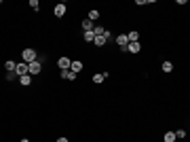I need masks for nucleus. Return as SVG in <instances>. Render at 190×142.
Returning <instances> with one entry per match:
<instances>
[{"label": "nucleus", "instance_id": "nucleus-19", "mask_svg": "<svg viewBox=\"0 0 190 142\" xmlns=\"http://www.w3.org/2000/svg\"><path fill=\"white\" fill-rule=\"evenodd\" d=\"M85 40H87V42H93V40H95V34H93V30H91V32H85Z\"/></svg>", "mask_w": 190, "mask_h": 142}, {"label": "nucleus", "instance_id": "nucleus-16", "mask_svg": "<svg viewBox=\"0 0 190 142\" xmlns=\"http://www.w3.org/2000/svg\"><path fill=\"white\" fill-rule=\"evenodd\" d=\"M161 68H163V72H171V70H173V64H171V62H163Z\"/></svg>", "mask_w": 190, "mask_h": 142}, {"label": "nucleus", "instance_id": "nucleus-12", "mask_svg": "<svg viewBox=\"0 0 190 142\" xmlns=\"http://www.w3.org/2000/svg\"><path fill=\"white\" fill-rule=\"evenodd\" d=\"M15 66H17V64H15L13 59H9V62H4V68H7V72H15Z\"/></svg>", "mask_w": 190, "mask_h": 142}, {"label": "nucleus", "instance_id": "nucleus-9", "mask_svg": "<svg viewBox=\"0 0 190 142\" xmlns=\"http://www.w3.org/2000/svg\"><path fill=\"white\" fill-rule=\"evenodd\" d=\"M70 70H72V72H76V74H78L80 70H82V64H80V62H72V64H70Z\"/></svg>", "mask_w": 190, "mask_h": 142}, {"label": "nucleus", "instance_id": "nucleus-22", "mask_svg": "<svg viewBox=\"0 0 190 142\" xmlns=\"http://www.w3.org/2000/svg\"><path fill=\"white\" fill-rule=\"evenodd\" d=\"M184 136H186L184 129H177V132H175V138H184Z\"/></svg>", "mask_w": 190, "mask_h": 142}, {"label": "nucleus", "instance_id": "nucleus-8", "mask_svg": "<svg viewBox=\"0 0 190 142\" xmlns=\"http://www.w3.org/2000/svg\"><path fill=\"white\" fill-rule=\"evenodd\" d=\"M63 15H66V4L59 2V4L55 7V17H63Z\"/></svg>", "mask_w": 190, "mask_h": 142}, {"label": "nucleus", "instance_id": "nucleus-5", "mask_svg": "<svg viewBox=\"0 0 190 142\" xmlns=\"http://www.w3.org/2000/svg\"><path fill=\"white\" fill-rule=\"evenodd\" d=\"M125 51H129V53H139V51H141V45H139V40H137V42H129Z\"/></svg>", "mask_w": 190, "mask_h": 142}, {"label": "nucleus", "instance_id": "nucleus-23", "mask_svg": "<svg viewBox=\"0 0 190 142\" xmlns=\"http://www.w3.org/2000/svg\"><path fill=\"white\" fill-rule=\"evenodd\" d=\"M57 142H68V138H57Z\"/></svg>", "mask_w": 190, "mask_h": 142}, {"label": "nucleus", "instance_id": "nucleus-20", "mask_svg": "<svg viewBox=\"0 0 190 142\" xmlns=\"http://www.w3.org/2000/svg\"><path fill=\"white\" fill-rule=\"evenodd\" d=\"M30 7H32L34 11H38V9H40V4H38V0H30Z\"/></svg>", "mask_w": 190, "mask_h": 142}, {"label": "nucleus", "instance_id": "nucleus-13", "mask_svg": "<svg viewBox=\"0 0 190 142\" xmlns=\"http://www.w3.org/2000/svg\"><path fill=\"white\" fill-rule=\"evenodd\" d=\"M163 140H165V142H175V140H177V138H175V132H167Z\"/></svg>", "mask_w": 190, "mask_h": 142}, {"label": "nucleus", "instance_id": "nucleus-6", "mask_svg": "<svg viewBox=\"0 0 190 142\" xmlns=\"http://www.w3.org/2000/svg\"><path fill=\"white\" fill-rule=\"evenodd\" d=\"M116 45H118V47H123V49H127V45H129L127 34H118V36H116Z\"/></svg>", "mask_w": 190, "mask_h": 142}, {"label": "nucleus", "instance_id": "nucleus-3", "mask_svg": "<svg viewBox=\"0 0 190 142\" xmlns=\"http://www.w3.org/2000/svg\"><path fill=\"white\" fill-rule=\"evenodd\" d=\"M15 74H19V77L28 74V64H26V62H19V64L15 66Z\"/></svg>", "mask_w": 190, "mask_h": 142}, {"label": "nucleus", "instance_id": "nucleus-24", "mask_svg": "<svg viewBox=\"0 0 190 142\" xmlns=\"http://www.w3.org/2000/svg\"><path fill=\"white\" fill-rule=\"evenodd\" d=\"M21 142H30V140H28V138H23V140H21Z\"/></svg>", "mask_w": 190, "mask_h": 142}, {"label": "nucleus", "instance_id": "nucleus-14", "mask_svg": "<svg viewBox=\"0 0 190 142\" xmlns=\"http://www.w3.org/2000/svg\"><path fill=\"white\" fill-rule=\"evenodd\" d=\"M137 38H139V34H137V32H135V30H133V32H129V34H127V40H129V42H137Z\"/></svg>", "mask_w": 190, "mask_h": 142}, {"label": "nucleus", "instance_id": "nucleus-7", "mask_svg": "<svg viewBox=\"0 0 190 142\" xmlns=\"http://www.w3.org/2000/svg\"><path fill=\"white\" fill-rule=\"evenodd\" d=\"M61 79H66V81H74V79H76V72H72V70H61Z\"/></svg>", "mask_w": 190, "mask_h": 142}, {"label": "nucleus", "instance_id": "nucleus-15", "mask_svg": "<svg viewBox=\"0 0 190 142\" xmlns=\"http://www.w3.org/2000/svg\"><path fill=\"white\" fill-rule=\"evenodd\" d=\"M106 77H108L106 72H102V74H95V77H93V83H104V81H106Z\"/></svg>", "mask_w": 190, "mask_h": 142}, {"label": "nucleus", "instance_id": "nucleus-17", "mask_svg": "<svg viewBox=\"0 0 190 142\" xmlns=\"http://www.w3.org/2000/svg\"><path fill=\"white\" fill-rule=\"evenodd\" d=\"M99 19V11H89V21H97Z\"/></svg>", "mask_w": 190, "mask_h": 142}, {"label": "nucleus", "instance_id": "nucleus-1", "mask_svg": "<svg viewBox=\"0 0 190 142\" xmlns=\"http://www.w3.org/2000/svg\"><path fill=\"white\" fill-rule=\"evenodd\" d=\"M42 72V59H34L32 64H28V74H40Z\"/></svg>", "mask_w": 190, "mask_h": 142}, {"label": "nucleus", "instance_id": "nucleus-11", "mask_svg": "<svg viewBox=\"0 0 190 142\" xmlns=\"http://www.w3.org/2000/svg\"><path fill=\"white\" fill-rule=\"evenodd\" d=\"M19 83H21L23 87H28V85L32 83V77H30V74H23V77H19Z\"/></svg>", "mask_w": 190, "mask_h": 142}, {"label": "nucleus", "instance_id": "nucleus-10", "mask_svg": "<svg viewBox=\"0 0 190 142\" xmlns=\"http://www.w3.org/2000/svg\"><path fill=\"white\" fill-rule=\"evenodd\" d=\"M93 28H95V23H93V21H89V19L82 21V30H85V32H91Z\"/></svg>", "mask_w": 190, "mask_h": 142}, {"label": "nucleus", "instance_id": "nucleus-21", "mask_svg": "<svg viewBox=\"0 0 190 142\" xmlns=\"http://www.w3.org/2000/svg\"><path fill=\"white\" fill-rule=\"evenodd\" d=\"M102 36L108 40V38H112V32H110V30H104V34H102Z\"/></svg>", "mask_w": 190, "mask_h": 142}, {"label": "nucleus", "instance_id": "nucleus-18", "mask_svg": "<svg viewBox=\"0 0 190 142\" xmlns=\"http://www.w3.org/2000/svg\"><path fill=\"white\" fill-rule=\"evenodd\" d=\"M93 42H95V45H97V47H104V45H106L108 40H106L104 36H95V40H93Z\"/></svg>", "mask_w": 190, "mask_h": 142}, {"label": "nucleus", "instance_id": "nucleus-4", "mask_svg": "<svg viewBox=\"0 0 190 142\" xmlns=\"http://www.w3.org/2000/svg\"><path fill=\"white\" fill-rule=\"evenodd\" d=\"M70 64H72V59H70V57H59V59H57V66H59L61 70H70Z\"/></svg>", "mask_w": 190, "mask_h": 142}, {"label": "nucleus", "instance_id": "nucleus-2", "mask_svg": "<svg viewBox=\"0 0 190 142\" xmlns=\"http://www.w3.org/2000/svg\"><path fill=\"white\" fill-rule=\"evenodd\" d=\"M21 57H23V62H26V64H32L34 59H38V57H36V51H34V49H23Z\"/></svg>", "mask_w": 190, "mask_h": 142}]
</instances>
